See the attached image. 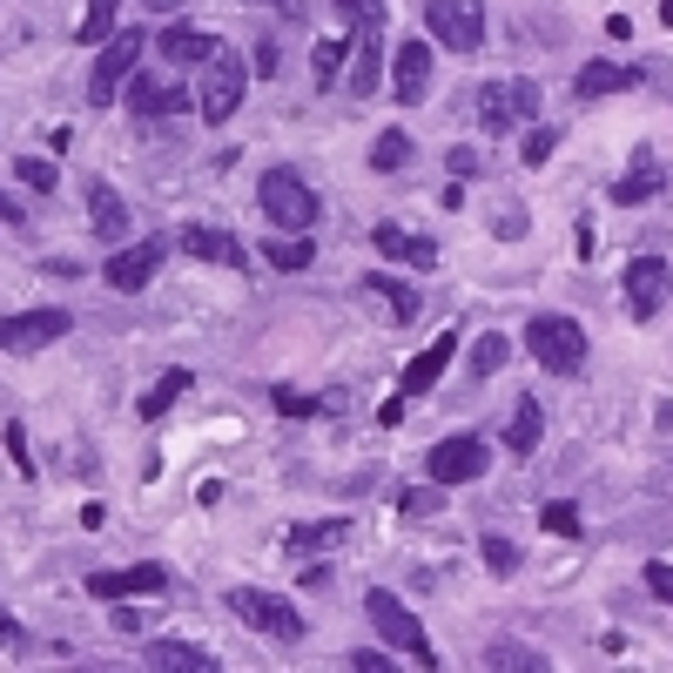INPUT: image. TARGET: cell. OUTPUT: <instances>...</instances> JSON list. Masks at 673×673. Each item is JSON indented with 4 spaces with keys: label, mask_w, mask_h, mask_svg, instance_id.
Listing matches in <instances>:
<instances>
[{
    "label": "cell",
    "mask_w": 673,
    "mask_h": 673,
    "mask_svg": "<svg viewBox=\"0 0 673 673\" xmlns=\"http://www.w3.org/2000/svg\"><path fill=\"white\" fill-rule=\"evenodd\" d=\"M526 350L539 358V371L579 377V371H586V324H579V316H566V310H545V316H532V324H526Z\"/></svg>",
    "instance_id": "1"
},
{
    "label": "cell",
    "mask_w": 673,
    "mask_h": 673,
    "mask_svg": "<svg viewBox=\"0 0 673 673\" xmlns=\"http://www.w3.org/2000/svg\"><path fill=\"white\" fill-rule=\"evenodd\" d=\"M350 95H377V68H384V27H358V48H350Z\"/></svg>",
    "instance_id": "22"
},
{
    "label": "cell",
    "mask_w": 673,
    "mask_h": 673,
    "mask_svg": "<svg viewBox=\"0 0 673 673\" xmlns=\"http://www.w3.org/2000/svg\"><path fill=\"white\" fill-rule=\"evenodd\" d=\"M539 526H545V532H560V539H586V526H579V505H573V498H552V505H539Z\"/></svg>",
    "instance_id": "34"
},
{
    "label": "cell",
    "mask_w": 673,
    "mask_h": 673,
    "mask_svg": "<svg viewBox=\"0 0 673 673\" xmlns=\"http://www.w3.org/2000/svg\"><path fill=\"white\" fill-rule=\"evenodd\" d=\"M256 203H263L269 229H290V236H303L316 216H324V203H316V189H310L297 169H269V176H263V189H256Z\"/></svg>",
    "instance_id": "2"
},
{
    "label": "cell",
    "mask_w": 673,
    "mask_h": 673,
    "mask_svg": "<svg viewBox=\"0 0 673 673\" xmlns=\"http://www.w3.org/2000/svg\"><path fill=\"white\" fill-rule=\"evenodd\" d=\"M337 539H350V519H303V526H290V552H331Z\"/></svg>",
    "instance_id": "25"
},
{
    "label": "cell",
    "mask_w": 673,
    "mask_h": 673,
    "mask_svg": "<svg viewBox=\"0 0 673 673\" xmlns=\"http://www.w3.org/2000/svg\"><path fill=\"white\" fill-rule=\"evenodd\" d=\"M276 68H284V55H276L269 41L256 48V61H250V74H263V82H276Z\"/></svg>",
    "instance_id": "45"
},
{
    "label": "cell",
    "mask_w": 673,
    "mask_h": 673,
    "mask_svg": "<svg viewBox=\"0 0 673 673\" xmlns=\"http://www.w3.org/2000/svg\"><path fill=\"white\" fill-rule=\"evenodd\" d=\"M390 88H398V101H424L431 95V41H405L398 55H390Z\"/></svg>",
    "instance_id": "14"
},
{
    "label": "cell",
    "mask_w": 673,
    "mask_h": 673,
    "mask_svg": "<svg viewBox=\"0 0 673 673\" xmlns=\"http://www.w3.org/2000/svg\"><path fill=\"white\" fill-rule=\"evenodd\" d=\"M74 331L68 310H21V316H0V350L8 358H34V350H48Z\"/></svg>",
    "instance_id": "9"
},
{
    "label": "cell",
    "mask_w": 673,
    "mask_h": 673,
    "mask_svg": "<svg viewBox=\"0 0 673 673\" xmlns=\"http://www.w3.org/2000/svg\"><path fill=\"white\" fill-rule=\"evenodd\" d=\"M129 101H135V115H169V108H182V95L176 88H163V82H155V74H129Z\"/></svg>",
    "instance_id": "26"
},
{
    "label": "cell",
    "mask_w": 673,
    "mask_h": 673,
    "mask_svg": "<svg viewBox=\"0 0 673 673\" xmlns=\"http://www.w3.org/2000/svg\"><path fill=\"white\" fill-rule=\"evenodd\" d=\"M445 169H452L458 182H471V176H479L485 163H479V148H452V155H445Z\"/></svg>",
    "instance_id": "43"
},
{
    "label": "cell",
    "mask_w": 673,
    "mask_h": 673,
    "mask_svg": "<svg viewBox=\"0 0 673 673\" xmlns=\"http://www.w3.org/2000/svg\"><path fill=\"white\" fill-rule=\"evenodd\" d=\"M88 592L108 606V600H142V592H169V566L163 560H142L129 573H88Z\"/></svg>",
    "instance_id": "13"
},
{
    "label": "cell",
    "mask_w": 673,
    "mask_h": 673,
    "mask_svg": "<svg viewBox=\"0 0 673 673\" xmlns=\"http://www.w3.org/2000/svg\"><path fill=\"white\" fill-rule=\"evenodd\" d=\"M438 505H445L438 485H431V492H405V512H411V519H424V512H438Z\"/></svg>",
    "instance_id": "44"
},
{
    "label": "cell",
    "mask_w": 673,
    "mask_h": 673,
    "mask_svg": "<svg viewBox=\"0 0 673 673\" xmlns=\"http://www.w3.org/2000/svg\"><path fill=\"white\" fill-rule=\"evenodd\" d=\"M0 438H8V458H14V471H21V479H34V452H27V431H21V424H8V431H0Z\"/></svg>",
    "instance_id": "40"
},
{
    "label": "cell",
    "mask_w": 673,
    "mask_h": 673,
    "mask_svg": "<svg viewBox=\"0 0 673 673\" xmlns=\"http://www.w3.org/2000/svg\"><path fill=\"white\" fill-rule=\"evenodd\" d=\"M371 243H377V256H390V263L438 269V243H431V236H411V229H398V223H377V229H371Z\"/></svg>",
    "instance_id": "17"
},
{
    "label": "cell",
    "mask_w": 673,
    "mask_h": 673,
    "mask_svg": "<svg viewBox=\"0 0 673 673\" xmlns=\"http://www.w3.org/2000/svg\"><path fill=\"white\" fill-rule=\"evenodd\" d=\"M660 182H666V169L653 163V155H633V169L613 182V203H620V209H633V203H653V195H660Z\"/></svg>",
    "instance_id": "21"
},
{
    "label": "cell",
    "mask_w": 673,
    "mask_h": 673,
    "mask_svg": "<svg viewBox=\"0 0 673 673\" xmlns=\"http://www.w3.org/2000/svg\"><path fill=\"white\" fill-rule=\"evenodd\" d=\"M350 666H358V673H390V660H384V653H350Z\"/></svg>",
    "instance_id": "46"
},
{
    "label": "cell",
    "mask_w": 673,
    "mask_h": 673,
    "mask_svg": "<svg viewBox=\"0 0 673 673\" xmlns=\"http://www.w3.org/2000/svg\"><path fill=\"white\" fill-rule=\"evenodd\" d=\"M552 148H560V129H532V135H526V169H539Z\"/></svg>",
    "instance_id": "42"
},
{
    "label": "cell",
    "mask_w": 673,
    "mask_h": 673,
    "mask_svg": "<svg viewBox=\"0 0 673 673\" xmlns=\"http://www.w3.org/2000/svg\"><path fill=\"white\" fill-rule=\"evenodd\" d=\"M660 27H673V0H660Z\"/></svg>",
    "instance_id": "50"
},
{
    "label": "cell",
    "mask_w": 673,
    "mask_h": 673,
    "mask_svg": "<svg viewBox=\"0 0 673 673\" xmlns=\"http://www.w3.org/2000/svg\"><path fill=\"white\" fill-rule=\"evenodd\" d=\"M263 256H269V269H310V263H316V250H310V229H303V236H284V243H269Z\"/></svg>",
    "instance_id": "32"
},
{
    "label": "cell",
    "mask_w": 673,
    "mask_h": 673,
    "mask_svg": "<svg viewBox=\"0 0 673 673\" xmlns=\"http://www.w3.org/2000/svg\"><path fill=\"white\" fill-rule=\"evenodd\" d=\"M405 163H411V135H405V129H384V135L371 142V169H377V176H398Z\"/></svg>",
    "instance_id": "29"
},
{
    "label": "cell",
    "mask_w": 673,
    "mask_h": 673,
    "mask_svg": "<svg viewBox=\"0 0 673 673\" xmlns=\"http://www.w3.org/2000/svg\"><path fill=\"white\" fill-rule=\"evenodd\" d=\"M505 358H512V344H505V337H492V331L471 344V371H479V377H485V371H498Z\"/></svg>",
    "instance_id": "35"
},
{
    "label": "cell",
    "mask_w": 673,
    "mask_h": 673,
    "mask_svg": "<svg viewBox=\"0 0 673 673\" xmlns=\"http://www.w3.org/2000/svg\"><path fill=\"white\" fill-rule=\"evenodd\" d=\"M88 229L101 236V243H122L129 236V203L108 182H88Z\"/></svg>",
    "instance_id": "19"
},
{
    "label": "cell",
    "mask_w": 673,
    "mask_h": 673,
    "mask_svg": "<svg viewBox=\"0 0 673 673\" xmlns=\"http://www.w3.org/2000/svg\"><path fill=\"white\" fill-rule=\"evenodd\" d=\"M229 613L243 620V626H256V633H269V640H284V647H297V640H303V613L284 600V592L236 586V592H229Z\"/></svg>",
    "instance_id": "4"
},
{
    "label": "cell",
    "mask_w": 673,
    "mask_h": 673,
    "mask_svg": "<svg viewBox=\"0 0 673 673\" xmlns=\"http://www.w3.org/2000/svg\"><path fill=\"white\" fill-rule=\"evenodd\" d=\"M647 592L673 606V560H647Z\"/></svg>",
    "instance_id": "41"
},
{
    "label": "cell",
    "mask_w": 673,
    "mask_h": 673,
    "mask_svg": "<svg viewBox=\"0 0 673 673\" xmlns=\"http://www.w3.org/2000/svg\"><path fill=\"white\" fill-rule=\"evenodd\" d=\"M0 647H21V620H8V613H0Z\"/></svg>",
    "instance_id": "48"
},
{
    "label": "cell",
    "mask_w": 673,
    "mask_h": 673,
    "mask_svg": "<svg viewBox=\"0 0 673 673\" xmlns=\"http://www.w3.org/2000/svg\"><path fill=\"white\" fill-rule=\"evenodd\" d=\"M0 223H27V209L14 203V195H8V189H0Z\"/></svg>",
    "instance_id": "47"
},
{
    "label": "cell",
    "mask_w": 673,
    "mask_h": 673,
    "mask_svg": "<svg viewBox=\"0 0 673 673\" xmlns=\"http://www.w3.org/2000/svg\"><path fill=\"white\" fill-rule=\"evenodd\" d=\"M431 485H471L485 479V438H471V431H452V438L431 445Z\"/></svg>",
    "instance_id": "10"
},
{
    "label": "cell",
    "mask_w": 673,
    "mask_h": 673,
    "mask_svg": "<svg viewBox=\"0 0 673 673\" xmlns=\"http://www.w3.org/2000/svg\"><path fill=\"white\" fill-rule=\"evenodd\" d=\"M539 438H545V411H539V398H519V405H512V431H505V445L519 452V458H532V452H539Z\"/></svg>",
    "instance_id": "24"
},
{
    "label": "cell",
    "mask_w": 673,
    "mask_h": 673,
    "mask_svg": "<svg viewBox=\"0 0 673 673\" xmlns=\"http://www.w3.org/2000/svg\"><path fill=\"white\" fill-rule=\"evenodd\" d=\"M142 8H148V14H176V8H182V0H142Z\"/></svg>",
    "instance_id": "49"
},
{
    "label": "cell",
    "mask_w": 673,
    "mask_h": 673,
    "mask_svg": "<svg viewBox=\"0 0 673 673\" xmlns=\"http://www.w3.org/2000/svg\"><path fill=\"white\" fill-rule=\"evenodd\" d=\"M364 620L377 626V640H384V647H405V653H411L418 666H438V647L424 640L418 613H411V606L398 600V592H384V586H377V592H364Z\"/></svg>",
    "instance_id": "3"
},
{
    "label": "cell",
    "mask_w": 673,
    "mask_h": 673,
    "mask_svg": "<svg viewBox=\"0 0 673 673\" xmlns=\"http://www.w3.org/2000/svg\"><path fill=\"white\" fill-rule=\"evenodd\" d=\"M182 250L203 256V263H223V269H250V250L236 243L229 229H203V223H195V229H182Z\"/></svg>",
    "instance_id": "18"
},
{
    "label": "cell",
    "mask_w": 673,
    "mask_h": 673,
    "mask_svg": "<svg viewBox=\"0 0 673 673\" xmlns=\"http://www.w3.org/2000/svg\"><path fill=\"white\" fill-rule=\"evenodd\" d=\"M14 176H21L27 189H41V195L61 182V176H55V163H41V155H21V163H14Z\"/></svg>",
    "instance_id": "38"
},
{
    "label": "cell",
    "mask_w": 673,
    "mask_h": 673,
    "mask_svg": "<svg viewBox=\"0 0 673 673\" xmlns=\"http://www.w3.org/2000/svg\"><path fill=\"white\" fill-rule=\"evenodd\" d=\"M269 405L284 418H324V411H344V390H324V398H310V390H276Z\"/></svg>",
    "instance_id": "27"
},
{
    "label": "cell",
    "mask_w": 673,
    "mask_h": 673,
    "mask_svg": "<svg viewBox=\"0 0 673 673\" xmlns=\"http://www.w3.org/2000/svg\"><path fill=\"white\" fill-rule=\"evenodd\" d=\"M573 88H579V101H600V95H633V88H640V68H633V61H586V68L573 74Z\"/></svg>",
    "instance_id": "16"
},
{
    "label": "cell",
    "mask_w": 673,
    "mask_h": 673,
    "mask_svg": "<svg viewBox=\"0 0 673 673\" xmlns=\"http://www.w3.org/2000/svg\"><path fill=\"white\" fill-rule=\"evenodd\" d=\"M364 290H371V297H384L398 324H411V316H418V290H411V284H390L384 269H371V276H364Z\"/></svg>",
    "instance_id": "28"
},
{
    "label": "cell",
    "mask_w": 673,
    "mask_h": 673,
    "mask_svg": "<svg viewBox=\"0 0 673 673\" xmlns=\"http://www.w3.org/2000/svg\"><path fill=\"white\" fill-rule=\"evenodd\" d=\"M452 358H458V331H445V337L431 344V350H418V358L405 364V377H398V390H405V398H424V390H431V384H438V377L452 371Z\"/></svg>",
    "instance_id": "15"
},
{
    "label": "cell",
    "mask_w": 673,
    "mask_h": 673,
    "mask_svg": "<svg viewBox=\"0 0 673 673\" xmlns=\"http://www.w3.org/2000/svg\"><path fill=\"white\" fill-rule=\"evenodd\" d=\"M424 27L452 55H471L485 48V0H424Z\"/></svg>",
    "instance_id": "8"
},
{
    "label": "cell",
    "mask_w": 673,
    "mask_h": 673,
    "mask_svg": "<svg viewBox=\"0 0 673 673\" xmlns=\"http://www.w3.org/2000/svg\"><path fill=\"white\" fill-rule=\"evenodd\" d=\"M182 390H189V371H182V364H176V371H163V384H155L148 398H142V418L155 424V418H163V411H169V405L182 398Z\"/></svg>",
    "instance_id": "31"
},
{
    "label": "cell",
    "mask_w": 673,
    "mask_h": 673,
    "mask_svg": "<svg viewBox=\"0 0 673 673\" xmlns=\"http://www.w3.org/2000/svg\"><path fill=\"white\" fill-rule=\"evenodd\" d=\"M539 108H545V95H539V82H485L479 88V122H485V135H505V129H519V122H539Z\"/></svg>",
    "instance_id": "6"
},
{
    "label": "cell",
    "mask_w": 673,
    "mask_h": 673,
    "mask_svg": "<svg viewBox=\"0 0 673 673\" xmlns=\"http://www.w3.org/2000/svg\"><path fill=\"white\" fill-rule=\"evenodd\" d=\"M163 256H169V243L163 236H148V243H129V250H115L108 256V290H122V297H135V290H148V276L163 269Z\"/></svg>",
    "instance_id": "12"
},
{
    "label": "cell",
    "mask_w": 673,
    "mask_h": 673,
    "mask_svg": "<svg viewBox=\"0 0 673 673\" xmlns=\"http://www.w3.org/2000/svg\"><path fill=\"white\" fill-rule=\"evenodd\" d=\"M115 8H122V0H88V14H82V27H74V41H82V48L108 41V27H115Z\"/></svg>",
    "instance_id": "33"
},
{
    "label": "cell",
    "mask_w": 673,
    "mask_h": 673,
    "mask_svg": "<svg viewBox=\"0 0 673 673\" xmlns=\"http://www.w3.org/2000/svg\"><path fill=\"white\" fill-rule=\"evenodd\" d=\"M216 48H223V41H216V34H203V27H163V55L182 61V68H203Z\"/></svg>",
    "instance_id": "23"
},
{
    "label": "cell",
    "mask_w": 673,
    "mask_h": 673,
    "mask_svg": "<svg viewBox=\"0 0 673 673\" xmlns=\"http://www.w3.org/2000/svg\"><path fill=\"white\" fill-rule=\"evenodd\" d=\"M666 290H673L666 256H633V263H626V310H633V324H653L660 303H666Z\"/></svg>",
    "instance_id": "11"
},
{
    "label": "cell",
    "mask_w": 673,
    "mask_h": 673,
    "mask_svg": "<svg viewBox=\"0 0 673 673\" xmlns=\"http://www.w3.org/2000/svg\"><path fill=\"white\" fill-rule=\"evenodd\" d=\"M331 8H337L344 21H358V27H384V8H377V0H331Z\"/></svg>",
    "instance_id": "39"
},
{
    "label": "cell",
    "mask_w": 673,
    "mask_h": 673,
    "mask_svg": "<svg viewBox=\"0 0 673 673\" xmlns=\"http://www.w3.org/2000/svg\"><path fill=\"white\" fill-rule=\"evenodd\" d=\"M344 55H350V41H316V55H310L316 88H337L344 82Z\"/></svg>",
    "instance_id": "30"
},
{
    "label": "cell",
    "mask_w": 673,
    "mask_h": 673,
    "mask_svg": "<svg viewBox=\"0 0 673 673\" xmlns=\"http://www.w3.org/2000/svg\"><path fill=\"white\" fill-rule=\"evenodd\" d=\"M142 660L163 666V673H216V653L209 647H189V640H148Z\"/></svg>",
    "instance_id": "20"
},
{
    "label": "cell",
    "mask_w": 673,
    "mask_h": 673,
    "mask_svg": "<svg viewBox=\"0 0 673 673\" xmlns=\"http://www.w3.org/2000/svg\"><path fill=\"white\" fill-rule=\"evenodd\" d=\"M95 48H101V55H95V74H88V101L108 108L115 95H122V82L135 74V61L148 55V34L122 27V34H108V41H95Z\"/></svg>",
    "instance_id": "5"
},
{
    "label": "cell",
    "mask_w": 673,
    "mask_h": 673,
    "mask_svg": "<svg viewBox=\"0 0 673 673\" xmlns=\"http://www.w3.org/2000/svg\"><path fill=\"white\" fill-rule=\"evenodd\" d=\"M485 666H526V673H539V666H545V653H526V647L498 640V647H485Z\"/></svg>",
    "instance_id": "37"
},
{
    "label": "cell",
    "mask_w": 673,
    "mask_h": 673,
    "mask_svg": "<svg viewBox=\"0 0 673 673\" xmlns=\"http://www.w3.org/2000/svg\"><path fill=\"white\" fill-rule=\"evenodd\" d=\"M479 552H485V566H492V573H519V545H512V539L485 532V539H479Z\"/></svg>",
    "instance_id": "36"
},
{
    "label": "cell",
    "mask_w": 673,
    "mask_h": 673,
    "mask_svg": "<svg viewBox=\"0 0 673 673\" xmlns=\"http://www.w3.org/2000/svg\"><path fill=\"white\" fill-rule=\"evenodd\" d=\"M243 88H250V68L236 61L229 48H216V55L203 61V88H195V101H203V122H209V129L229 122V115L243 108Z\"/></svg>",
    "instance_id": "7"
}]
</instances>
